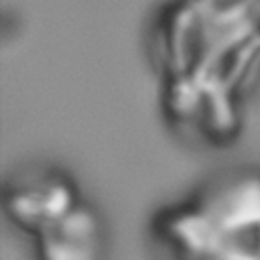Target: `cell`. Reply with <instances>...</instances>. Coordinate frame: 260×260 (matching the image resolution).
<instances>
[{
    "mask_svg": "<svg viewBox=\"0 0 260 260\" xmlns=\"http://www.w3.org/2000/svg\"><path fill=\"white\" fill-rule=\"evenodd\" d=\"M199 6L219 24L236 26L244 22H260V0H197Z\"/></svg>",
    "mask_w": 260,
    "mask_h": 260,
    "instance_id": "cell-5",
    "label": "cell"
},
{
    "mask_svg": "<svg viewBox=\"0 0 260 260\" xmlns=\"http://www.w3.org/2000/svg\"><path fill=\"white\" fill-rule=\"evenodd\" d=\"M30 242L35 260H102L106 242L102 215L81 199Z\"/></svg>",
    "mask_w": 260,
    "mask_h": 260,
    "instance_id": "cell-4",
    "label": "cell"
},
{
    "mask_svg": "<svg viewBox=\"0 0 260 260\" xmlns=\"http://www.w3.org/2000/svg\"><path fill=\"white\" fill-rule=\"evenodd\" d=\"M83 199L77 183L59 169H28L4 183V219L28 240Z\"/></svg>",
    "mask_w": 260,
    "mask_h": 260,
    "instance_id": "cell-3",
    "label": "cell"
},
{
    "mask_svg": "<svg viewBox=\"0 0 260 260\" xmlns=\"http://www.w3.org/2000/svg\"><path fill=\"white\" fill-rule=\"evenodd\" d=\"M162 260H260V169H230L150 219Z\"/></svg>",
    "mask_w": 260,
    "mask_h": 260,
    "instance_id": "cell-1",
    "label": "cell"
},
{
    "mask_svg": "<svg viewBox=\"0 0 260 260\" xmlns=\"http://www.w3.org/2000/svg\"><path fill=\"white\" fill-rule=\"evenodd\" d=\"M197 0H179L162 12L154 32L160 85L185 83L201 75L223 30Z\"/></svg>",
    "mask_w": 260,
    "mask_h": 260,
    "instance_id": "cell-2",
    "label": "cell"
}]
</instances>
